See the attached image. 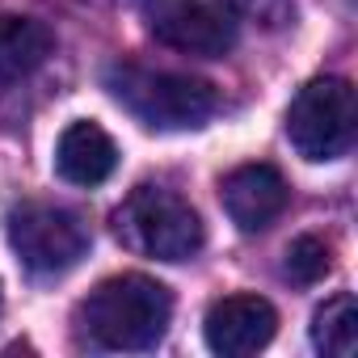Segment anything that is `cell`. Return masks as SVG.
<instances>
[{
  "label": "cell",
  "instance_id": "7c38bea8",
  "mask_svg": "<svg viewBox=\"0 0 358 358\" xmlns=\"http://www.w3.org/2000/svg\"><path fill=\"white\" fill-rule=\"evenodd\" d=\"M282 270H287V278L299 282V287L320 282V278L333 270V249H329V241H320V236H295V241L287 245Z\"/></svg>",
  "mask_w": 358,
  "mask_h": 358
},
{
  "label": "cell",
  "instance_id": "4fadbf2b",
  "mask_svg": "<svg viewBox=\"0 0 358 358\" xmlns=\"http://www.w3.org/2000/svg\"><path fill=\"white\" fill-rule=\"evenodd\" d=\"M232 17H245L262 30H282L295 17V0H220Z\"/></svg>",
  "mask_w": 358,
  "mask_h": 358
},
{
  "label": "cell",
  "instance_id": "30bf717a",
  "mask_svg": "<svg viewBox=\"0 0 358 358\" xmlns=\"http://www.w3.org/2000/svg\"><path fill=\"white\" fill-rule=\"evenodd\" d=\"M51 47H55V34L43 22L0 13V85L30 76L51 55Z\"/></svg>",
  "mask_w": 358,
  "mask_h": 358
},
{
  "label": "cell",
  "instance_id": "52a82bcc",
  "mask_svg": "<svg viewBox=\"0 0 358 358\" xmlns=\"http://www.w3.org/2000/svg\"><path fill=\"white\" fill-rule=\"evenodd\" d=\"M274 333H278V312L262 295H224L211 303V312L203 320L207 345L224 358L257 354L274 341Z\"/></svg>",
  "mask_w": 358,
  "mask_h": 358
},
{
  "label": "cell",
  "instance_id": "5b68a950",
  "mask_svg": "<svg viewBox=\"0 0 358 358\" xmlns=\"http://www.w3.org/2000/svg\"><path fill=\"white\" fill-rule=\"evenodd\" d=\"M9 245L30 274H68L93 245L89 224L55 203H22L9 215Z\"/></svg>",
  "mask_w": 358,
  "mask_h": 358
},
{
  "label": "cell",
  "instance_id": "ba28073f",
  "mask_svg": "<svg viewBox=\"0 0 358 358\" xmlns=\"http://www.w3.org/2000/svg\"><path fill=\"white\" fill-rule=\"evenodd\" d=\"M220 203L241 232H266L291 203L287 177L274 164H241L220 182Z\"/></svg>",
  "mask_w": 358,
  "mask_h": 358
},
{
  "label": "cell",
  "instance_id": "9c48e42d",
  "mask_svg": "<svg viewBox=\"0 0 358 358\" xmlns=\"http://www.w3.org/2000/svg\"><path fill=\"white\" fill-rule=\"evenodd\" d=\"M55 169L72 186H101L118 169V143L97 122H72L55 143Z\"/></svg>",
  "mask_w": 358,
  "mask_h": 358
},
{
  "label": "cell",
  "instance_id": "3957f363",
  "mask_svg": "<svg viewBox=\"0 0 358 358\" xmlns=\"http://www.w3.org/2000/svg\"><path fill=\"white\" fill-rule=\"evenodd\" d=\"M114 236L156 262H190L207 241L199 211L164 186H135L114 211Z\"/></svg>",
  "mask_w": 358,
  "mask_h": 358
},
{
  "label": "cell",
  "instance_id": "6da1fadb",
  "mask_svg": "<svg viewBox=\"0 0 358 358\" xmlns=\"http://www.w3.org/2000/svg\"><path fill=\"white\" fill-rule=\"evenodd\" d=\"M173 320V295L148 274H114L76 308L80 337L97 350H152Z\"/></svg>",
  "mask_w": 358,
  "mask_h": 358
},
{
  "label": "cell",
  "instance_id": "277c9868",
  "mask_svg": "<svg viewBox=\"0 0 358 358\" xmlns=\"http://www.w3.org/2000/svg\"><path fill=\"white\" fill-rule=\"evenodd\" d=\"M354 85L341 76L308 80L287 106V139L303 160H337L354 143Z\"/></svg>",
  "mask_w": 358,
  "mask_h": 358
},
{
  "label": "cell",
  "instance_id": "8fae6325",
  "mask_svg": "<svg viewBox=\"0 0 358 358\" xmlns=\"http://www.w3.org/2000/svg\"><path fill=\"white\" fill-rule=\"evenodd\" d=\"M312 345L320 354H333V358H350L358 350V308H354L350 291H341L324 308H316V316H312Z\"/></svg>",
  "mask_w": 358,
  "mask_h": 358
},
{
  "label": "cell",
  "instance_id": "7a4b0ae2",
  "mask_svg": "<svg viewBox=\"0 0 358 358\" xmlns=\"http://www.w3.org/2000/svg\"><path fill=\"white\" fill-rule=\"evenodd\" d=\"M106 89L135 122L152 131H194L220 110V89L211 80L143 64H110Z\"/></svg>",
  "mask_w": 358,
  "mask_h": 358
},
{
  "label": "cell",
  "instance_id": "8992f818",
  "mask_svg": "<svg viewBox=\"0 0 358 358\" xmlns=\"http://www.w3.org/2000/svg\"><path fill=\"white\" fill-rule=\"evenodd\" d=\"M148 34L182 55L220 59L236 47V22L211 0H143Z\"/></svg>",
  "mask_w": 358,
  "mask_h": 358
}]
</instances>
